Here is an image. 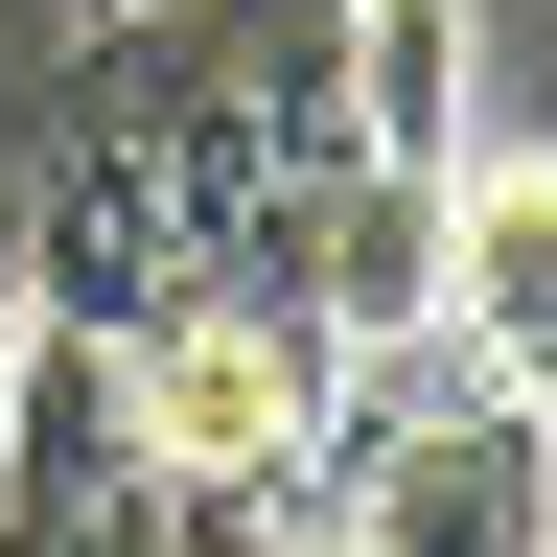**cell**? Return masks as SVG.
Returning a JSON list of instances; mask_svg holds the SVG:
<instances>
[{
    "label": "cell",
    "instance_id": "cell-1",
    "mask_svg": "<svg viewBox=\"0 0 557 557\" xmlns=\"http://www.w3.org/2000/svg\"><path fill=\"white\" fill-rule=\"evenodd\" d=\"M94 372H116V442H139V465H186V487H302L348 325L302 302V278H163L139 325H94Z\"/></svg>",
    "mask_w": 557,
    "mask_h": 557
},
{
    "label": "cell",
    "instance_id": "cell-2",
    "mask_svg": "<svg viewBox=\"0 0 557 557\" xmlns=\"http://www.w3.org/2000/svg\"><path fill=\"white\" fill-rule=\"evenodd\" d=\"M24 302L47 325H139L186 278V163H163V116H139V47L94 24V70L47 94V139H24Z\"/></svg>",
    "mask_w": 557,
    "mask_h": 557
},
{
    "label": "cell",
    "instance_id": "cell-3",
    "mask_svg": "<svg viewBox=\"0 0 557 557\" xmlns=\"http://www.w3.org/2000/svg\"><path fill=\"white\" fill-rule=\"evenodd\" d=\"M442 325L487 395L557 418V163H442Z\"/></svg>",
    "mask_w": 557,
    "mask_h": 557
},
{
    "label": "cell",
    "instance_id": "cell-4",
    "mask_svg": "<svg viewBox=\"0 0 557 557\" xmlns=\"http://www.w3.org/2000/svg\"><path fill=\"white\" fill-rule=\"evenodd\" d=\"M348 163H465V0H348Z\"/></svg>",
    "mask_w": 557,
    "mask_h": 557
},
{
    "label": "cell",
    "instance_id": "cell-5",
    "mask_svg": "<svg viewBox=\"0 0 557 557\" xmlns=\"http://www.w3.org/2000/svg\"><path fill=\"white\" fill-rule=\"evenodd\" d=\"M24 325H47V302H24V209H0V395H24Z\"/></svg>",
    "mask_w": 557,
    "mask_h": 557
},
{
    "label": "cell",
    "instance_id": "cell-6",
    "mask_svg": "<svg viewBox=\"0 0 557 557\" xmlns=\"http://www.w3.org/2000/svg\"><path fill=\"white\" fill-rule=\"evenodd\" d=\"M70 24H163V0H70Z\"/></svg>",
    "mask_w": 557,
    "mask_h": 557
},
{
    "label": "cell",
    "instance_id": "cell-7",
    "mask_svg": "<svg viewBox=\"0 0 557 557\" xmlns=\"http://www.w3.org/2000/svg\"><path fill=\"white\" fill-rule=\"evenodd\" d=\"M534 557H557V465H534Z\"/></svg>",
    "mask_w": 557,
    "mask_h": 557
}]
</instances>
